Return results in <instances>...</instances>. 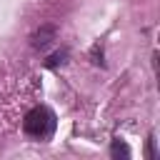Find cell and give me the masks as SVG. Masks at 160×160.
Masks as SVG:
<instances>
[{
	"mask_svg": "<svg viewBox=\"0 0 160 160\" xmlns=\"http://www.w3.org/2000/svg\"><path fill=\"white\" fill-rule=\"evenodd\" d=\"M148 160H158V150H155V135H148Z\"/></svg>",
	"mask_w": 160,
	"mask_h": 160,
	"instance_id": "5b68a950",
	"label": "cell"
},
{
	"mask_svg": "<svg viewBox=\"0 0 160 160\" xmlns=\"http://www.w3.org/2000/svg\"><path fill=\"white\" fill-rule=\"evenodd\" d=\"M68 50H60V52H55V55H50L48 60H45V68H58V65H65L68 62Z\"/></svg>",
	"mask_w": 160,
	"mask_h": 160,
	"instance_id": "277c9868",
	"label": "cell"
},
{
	"mask_svg": "<svg viewBox=\"0 0 160 160\" xmlns=\"http://www.w3.org/2000/svg\"><path fill=\"white\" fill-rule=\"evenodd\" d=\"M55 25H42L38 32H32V38H30V42H32V48L35 50H45L52 40H55Z\"/></svg>",
	"mask_w": 160,
	"mask_h": 160,
	"instance_id": "7a4b0ae2",
	"label": "cell"
},
{
	"mask_svg": "<svg viewBox=\"0 0 160 160\" xmlns=\"http://www.w3.org/2000/svg\"><path fill=\"white\" fill-rule=\"evenodd\" d=\"M110 155H112V158H130V148H128L122 140H112V145H110Z\"/></svg>",
	"mask_w": 160,
	"mask_h": 160,
	"instance_id": "3957f363",
	"label": "cell"
},
{
	"mask_svg": "<svg viewBox=\"0 0 160 160\" xmlns=\"http://www.w3.org/2000/svg\"><path fill=\"white\" fill-rule=\"evenodd\" d=\"M22 130L35 140H45L55 130V115L45 105H35L32 110H28V115L22 120Z\"/></svg>",
	"mask_w": 160,
	"mask_h": 160,
	"instance_id": "6da1fadb",
	"label": "cell"
}]
</instances>
